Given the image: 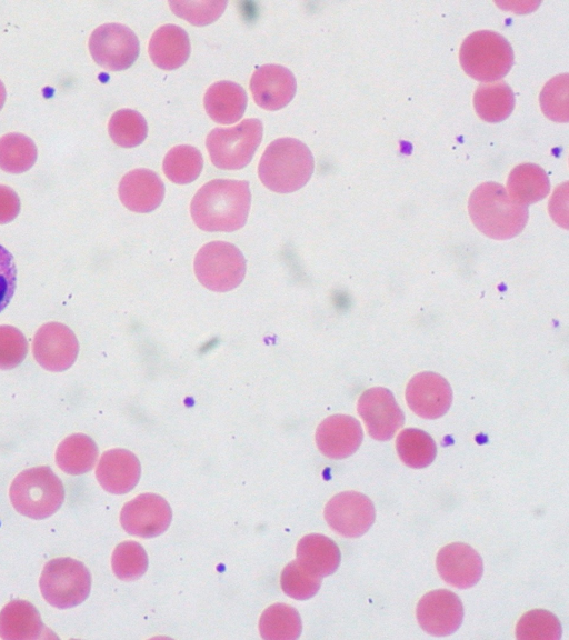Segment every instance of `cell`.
<instances>
[{
  "mask_svg": "<svg viewBox=\"0 0 569 640\" xmlns=\"http://www.w3.org/2000/svg\"><path fill=\"white\" fill-rule=\"evenodd\" d=\"M251 203L249 182L214 179L203 184L190 204L192 220L203 231L232 232L244 226Z\"/></svg>",
  "mask_w": 569,
  "mask_h": 640,
  "instance_id": "1",
  "label": "cell"
},
{
  "mask_svg": "<svg viewBox=\"0 0 569 640\" xmlns=\"http://www.w3.org/2000/svg\"><path fill=\"white\" fill-rule=\"evenodd\" d=\"M476 228L489 238L507 240L518 236L527 224L528 208L511 200L497 182H483L471 192L468 203Z\"/></svg>",
  "mask_w": 569,
  "mask_h": 640,
  "instance_id": "2",
  "label": "cell"
},
{
  "mask_svg": "<svg viewBox=\"0 0 569 640\" xmlns=\"http://www.w3.org/2000/svg\"><path fill=\"white\" fill-rule=\"evenodd\" d=\"M313 168L312 153L303 142L295 138H280L266 148L258 174L271 191L289 193L309 181Z\"/></svg>",
  "mask_w": 569,
  "mask_h": 640,
  "instance_id": "3",
  "label": "cell"
},
{
  "mask_svg": "<svg viewBox=\"0 0 569 640\" xmlns=\"http://www.w3.org/2000/svg\"><path fill=\"white\" fill-rule=\"evenodd\" d=\"M9 497L14 509L22 516L44 519L61 507L64 489L51 468L41 466L19 473L10 486Z\"/></svg>",
  "mask_w": 569,
  "mask_h": 640,
  "instance_id": "4",
  "label": "cell"
},
{
  "mask_svg": "<svg viewBox=\"0 0 569 640\" xmlns=\"http://www.w3.org/2000/svg\"><path fill=\"white\" fill-rule=\"evenodd\" d=\"M459 60L463 71L471 78L482 82H496L511 69L513 51L501 34L481 30L463 40Z\"/></svg>",
  "mask_w": 569,
  "mask_h": 640,
  "instance_id": "5",
  "label": "cell"
},
{
  "mask_svg": "<svg viewBox=\"0 0 569 640\" xmlns=\"http://www.w3.org/2000/svg\"><path fill=\"white\" fill-rule=\"evenodd\" d=\"M263 134L259 119H244L230 128H214L206 139V147L214 167L239 170L252 159Z\"/></svg>",
  "mask_w": 569,
  "mask_h": 640,
  "instance_id": "6",
  "label": "cell"
},
{
  "mask_svg": "<svg viewBox=\"0 0 569 640\" xmlns=\"http://www.w3.org/2000/svg\"><path fill=\"white\" fill-rule=\"evenodd\" d=\"M193 267L198 281L216 292L237 288L247 269L242 252L226 241H212L202 246L197 252Z\"/></svg>",
  "mask_w": 569,
  "mask_h": 640,
  "instance_id": "7",
  "label": "cell"
},
{
  "mask_svg": "<svg viewBox=\"0 0 569 640\" xmlns=\"http://www.w3.org/2000/svg\"><path fill=\"white\" fill-rule=\"evenodd\" d=\"M40 591L44 600L59 609L82 603L90 593L91 576L87 567L71 558L50 560L41 572Z\"/></svg>",
  "mask_w": 569,
  "mask_h": 640,
  "instance_id": "8",
  "label": "cell"
},
{
  "mask_svg": "<svg viewBox=\"0 0 569 640\" xmlns=\"http://www.w3.org/2000/svg\"><path fill=\"white\" fill-rule=\"evenodd\" d=\"M89 51L102 68L121 71L131 67L137 60L140 44L136 33L127 26L106 23L91 33Z\"/></svg>",
  "mask_w": 569,
  "mask_h": 640,
  "instance_id": "9",
  "label": "cell"
},
{
  "mask_svg": "<svg viewBox=\"0 0 569 640\" xmlns=\"http://www.w3.org/2000/svg\"><path fill=\"white\" fill-rule=\"evenodd\" d=\"M325 519L329 527L347 538L366 533L373 524L376 510L372 501L363 493L345 491L333 496L325 507Z\"/></svg>",
  "mask_w": 569,
  "mask_h": 640,
  "instance_id": "10",
  "label": "cell"
},
{
  "mask_svg": "<svg viewBox=\"0 0 569 640\" xmlns=\"http://www.w3.org/2000/svg\"><path fill=\"white\" fill-rule=\"evenodd\" d=\"M357 409L369 436L379 441L391 439L405 422V414L393 394L382 387L363 391Z\"/></svg>",
  "mask_w": 569,
  "mask_h": 640,
  "instance_id": "11",
  "label": "cell"
},
{
  "mask_svg": "<svg viewBox=\"0 0 569 640\" xmlns=\"http://www.w3.org/2000/svg\"><path fill=\"white\" fill-rule=\"evenodd\" d=\"M32 352L36 361L42 368L61 372L74 363L79 352V343L69 327L60 322H48L36 332Z\"/></svg>",
  "mask_w": 569,
  "mask_h": 640,
  "instance_id": "12",
  "label": "cell"
},
{
  "mask_svg": "<svg viewBox=\"0 0 569 640\" xmlns=\"http://www.w3.org/2000/svg\"><path fill=\"white\" fill-rule=\"evenodd\" d=\"M171 518V508L164 498L156 493H142L123 506L120 523L130 534L152 538L168 529Z\"/></svg>",
  "mask_w": 569,
  "mask_h": 640,
  "instance_id": "13",
  "label": "cell"
},
{
  "mask_svg": "<svg viewBox=\"0 0 569 640\" xmlns=\"http://www.w3.org/2000/svg\"><path fill=\"white\" fill-rule=\"evenodd\" d=\"M416 616L423 631L431 636L445 637L460 627L463 619V606L452 591L432 590L419 600Z\"/></svg>",
  "mask_w": 569,
  "mask_h": 640,
  "instance_id": "14",
  "label": "cell"
},
{
  "mask_svg": "<svg viewBox=\"0 0 569 640\" xmlns=\"http://www.w3.org/2000/svg\"><path fill=\"white\" fill-rule=\"evenodd\" d=\"M409 408L425 419H437L450 408L452 390L449 382L435 372H420L413 376L406 388Z\"/></svg>",
  "mask_w": 569,
  "mask_h": 640,
  "instance_id": "15",
  "label": "cell"
},
{
  "mask_svg": "<svg viewBox=\"0 0 569 640\" xmlns=\"http://www.w3.org/2000/svg\"><path fill=\"white\" fill-rule=\"evenodd\" d=\"M254 102L264 110L286 107L295 97L297 82L293 73L279 64L259 67L250 79Z\"/></svg>",
  "mask_w": 569,
  "mask_h": 640,
  "instance_id": "16",
  "label": "cell"
},
{
  "mask_svg": "<svg viewBox=\"0 0 569 640\" xmlns=\"http://www.w3.org/2000/svg\"><path fill=\"white\" fill-rule=\"evenodd\" d=\"M440 577L458 589L473 587L483 571L482 559L470 546L453 542L441 548L436 559Z\"/></svg>",
  "mask_w": 569,
  "mask_h": 640,
  "instance_id": "17",
  "label": "cell"
},
{
  "mask_svg": "<svg viewBox=\"0 0 569 640\" xmlns=\"http://www.w3.org/2000/svg\"><path fill=\"white\" fill-rule=\"evenodd\" d=\"M362 437V428L356 418L333 414L318 426L316 443L323 456L331 459H345L357 451Z\"/></svg>",
  "mask_w": 569,
  "mask_h": 640,
  "instance_id": "18",
  "label": "cell"
},
{
  "mask_svg": "<svg viewBox=\"0 0 569 640\" xmlns=\"http://www.w3.org/2000/svg\"><path fill=\"white\" fill-rule=\"evenodd\" d=\"M118 192L126 208L133 212L147 213L161 204L164 186L156 172L140 168L123 176Z\"/></svg>",
  "mask_w": 569,
  "mask_h": 640,
  "instance_id": "19",
  "label": "cell"
},
{
  "mask_svg": "<svg viewBox=\"0 0 569 640\" xmlns=\"http://www.w3.org/2000/svg\"><path fill=\"white\" fill-rule=\"evenodd\" d=\"M141 473L138 458L126 449L106 451L96 470L100 486L108 492L123 494L132 490Z\"/></svg>",
  "mask_w": 569,
  "mask_h": 640,
  "instance_id": "20",
  "label": "cell"
},
{
  "mask_svg": "<svg viewBox=\"0 0 569 640\" xmlns=\"http://www.w3.org/2000/svg\"><path fill=\"white\" fill-rule=\"evenodd\" d=\"M42 623L39 611L26 600H13L0 611V638L4 640H36L52 638Z\"/></svg>",
  "mask_w": 569,
  "mask_h": 640,
  "instance_id": "21",
  "label": "cell"
},
{
  "mask_svg": "<svg viewBox=\"0 0 569 640\" xmlns=\"http://www.w3.org/2000/svg\"><path fill=\"white\" fill-rule=\"evenodd\" d=\"M151 61L160 69L180 68L190 56L188 33L177 24H164L158 28L149 41Z\"/></svg>",
  "mask_w": 569,
  "mask_h": 640,
  "instance_id": "22",
  "label": "cell"
},
{
  "mask_svg": "<svg viewBox=\"0 0 569 640\" xmlns=\"http://www.w3.org/2000/svg\"><path fill=\"white\" fill-rule=\"evenodd\" d=\"M247 93L238 83L219 81L206 91L203 104L209 117L217 123L230 124L241 119L247 108Z\"/></svg>",
  "mask_w": 569,
  "mask_h": 640,
  "instance_id": "23",
  "label": "cell"
},
{
  "mask_svg": "<svg viewBox=\"0 0 569 640\" xmlns=\"http://www.w3.org/2000/svg\"><path fill=\"white\" fill-rule=\"evenodd\" d=\"M340 559L338 546L326 536L307 534L297 544V560L320 577L332 574L338 569Z\"/></svg>",
  "mask_w": 569,
  "mask_h": 640,
  "instance_id": "24",
  "label": "cell"
},
{
  "mask_svg": "<svg viewBox=\"0 0 569 640\" xmlns=\"http://www.w3.org/2000/svg\"><path fill=\"white\" fill-rule=\"evenodd\" d=\"M507 189L511 200L528 206L543 199L550 191V183L541 167L521 163L511 170Z\"/></svg>",
  "mask_w": 569,
  "mask_h": 640,
  "instance_id": "25",
  "label": "cell"
},
{
  "mask_svg": "<svg viewBox=\"0 0 569 640\" xmlns=\"http://www.w3.org/2000/svg\"><path fill=\"white\" fill-rule=\"evenodd\" d=\"M98 458L96 442L83 433H74L63 439L56 451L58 467L68 474H82L90 471Z\"/></svg>",
  "mask_w": 569,
  "mask_h": 640,
  "instance_id": "26",
  "label": "cell"
},
{
  "mask_svg": "<svg viewBox=\"0 0 569 640\" xmlns=\"http://www.w3.org/2000/svg\"><path fill=\"white\" fill-rule=\"evenodd\" d=\"M473 106L482 120L500 122L512 112L515 96L510 87L503 81L486 83L477 88Z\"/></svg>",
  "mask_w": 569,
  "mask_h": 640,
  "instance_id": "27",
  "label": "cell"
},
{
  "mask_svg": "<svg viewBox=\"0 0 569 640\" xmlns=\"http://www.w3.org/2000/svg\"><path fill=\"white\" fill-rule=\"evenodd\" d=\"M298 611L283 603L268 607L261 614L259 631L266 640H293L301 633Z\"/></svg>",
  "mask_w": 569,
  "mask_h": 640,
  "instance_id": "28",
  "label": "cell"
},
{
  "mask_svg": "<svg viewBox=\"0 0 569 640\" xmlns=\"http://www.w3.org/2000/svg\"><path fill=\"white\" fill-rule=\"evenodd\" d=\"M396 449L401 461L415 469L428 467L437 454L433 439L427 432L415 428L403 429L398 434Z\"/></svg>",
  "mask_w": 569,
  "mask_h": 640,
  "instance_id": "29",
  "label": "cell"
},
{
  "mask_svg": "<svg viewBox=\"0 0 569 640\" xmlns=\"http://www.w3.org/2000/svg\"><path fill=\"white\" fill-rule=\"evenodd\" d=\"M202 167L201 152L188 144L176 146L170 149L162 163L166 177L178 184L194 181L200 176Z\"/></svg>",
  "mask_w": 569,
  "mask_h": 640,
  "instance_id": "30",
  "label": "cell"
},
{
  "mask_svg": "<svg viewBox=\"0 0 569 640\" xmlns=\"http://www.w3.org/2000/svg\"><path fill=\"white\" fill-rule=\"evenodd\" d=\"M37 159V147L27 136L7 133L0 138V169L10 173L29 170Z\"/></svg>",
  "mask_w": 569,
  "mask_h": 640,
  "instance_id": "31",
  "label": "cell"
},
{
  "mask_svg": "<svg viewBox=\"0 0 569 640\" xmlns=\"http://www.w3.org/2000/svg\"><path fill=\"white\" fill-rule=\"evenodd\" d=\"M108 131L116 144L123 148H132L139 146L146 139L148 126L138 111L121 109L111 116Z\"/></svg>",
  "mask_w": 569,
  "mask_h": 640,
  "instance_id": "32",
  "label": "cell"
},
{
  "mask_svg": "<svg viewBox=\"0 0 569 640\" xmlns=\"http://www.w3.org/2000/svg\"><path fill=\"white\" fill-rule=\"evenodd\" d=\"M562 628L550 611L535 609L526 612L516 627V638L521 640H558Z\"/></svg>",
  "mask_w": 569,
  "mask_h": 640,
  "instance_id": "33",
  "label": "cell"
},
{
  "mask_svg": "<svg viewBox=\"0 0 569 640\" xmlns=\"http://www.w3.org/2000/svg\"><path fill=\"white\" fill-rule=\"evenodd\" d=\"M113 573L121 580H134L140 578L148 568V556L136 541L119 543L111 558Z\"/></svg>",
  "mask_w": 569,
  "mask_h": 640,
  "instance_id": "34",
  "label": "cell"
},
{
  "mask_svg": "<svg viewBox=\"0 0 569 640\" xmlns=\"http://www.w3.org/2000/svg\"><path fill=\"white\" fill-rule=\"evenodd\" d=\"M280 584L287 596L297 600H306L318 592L321 586V577L296 560L287 564L282 570Z\"/></svg>",
  "mask_w": 569,
  "mask_h": 640,
  "instance_id": "35",
  "label": "cell"
},
{
  "mask_svg": "<svg viewBox=\"0 0 569 640\" xmlns=\"http://www.w3.org/2000/svg\"><path fill=\"white\" fill-rule=\"evenodd\" d=\"M540 104L545 114L555 121L567 122L568 116V74L563 73L549 80L540 93Z\"/></svg>",
  "mask_w": 569,
  "mask_h": 640,
  "instance_id": "36",
  "label": "cell"
},
{
  "mask_svg": "<svg viewBox=\"0 0 569 640\" xmlns=\"http://www.w3.org/2000/svg\"><path fill=\"white\" fill-rule=\"evenodd\" d=\"M174 14L194 26L216 21L224 11L227 1H169Z\"/></svg>",
  "mask_w": 569,
  "mask_h": 640,
  "instance_id": "37",
  "label": "cell"
},
{
  "mask_svg": "<svg viewBox=\"0 0 569 640\" xmlns=\"http://www.w3.org/2000/svg\"><path fill=\"white\" fill-rule=\"evenodd\" d=\"M28 352L23 333L8 324L0 326V369L8 370L20 364Z\"/></svg>",
  "mask_w": 569,
  "mask_h": 640,
  "instance_id": "38",
  "label": "cell"
},
{
  "mask_svg": "<svg viewBox=\"0 0 569 640\" xmlns=\"http://www.w3.org/2000/svg\"><path fill=\"white\" fill-rule=\"evenodd\" d=\"M17 270L12 254L0 246V312L9 304L16 290Z\"/></svg>",
  "mask_w": 569,
  "mask_h": 640,
  "instance_id": "39",
  "label": "cell"
},
{
  "mask_svg": "<svg viewBox=\"0 0 569 640\" xmlns=\"http://www.w3.org/2000/svg\"><path fill=\"white\" fill-rule=\"evenodd\" d=\"M20 211L18 194L8 186L0 184V224L12 221Z\"/></svg>",
  "mask_w": 569,
  "mask_h": 640,
  "instance_id": "40",
  "label": "cell"
},
{
  "mask_svg": "<svg viewBox=\"0 0 569 640\" xmlns=\"http://www.w3.org/2000/svg\"><path fill=\"white\" fill-rule=\"evenodd\" d=\"M4 101H6V88L2 81L0 80V110L3 107Z\"/></svg>",
  "mask_w": 569,
  "mask_h": 640,
  "instance_id": "41",
  "label": "cell"
}]
</instances>
